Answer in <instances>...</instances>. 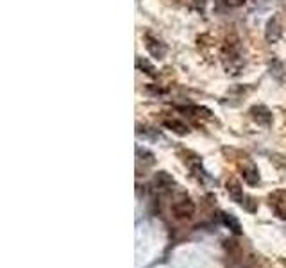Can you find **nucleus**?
Masks as SVG:
<instances>
[{
  "label": "nucleus",
  "instance_id": "obj_1",
  "mask_svg": "<svg viewBox=\"0 0 286 268\" xmlns=\"http://www.w3.org/2000/svg\"><path fill=\"white\" fill-rule=\"evenodd\" d=\"M172 215L177 220H192L195 215V202L190 197H179L172 202Z\"/></svg>",
  "mask_w": 286,
  "mask_h": 268
},
{
  "label": "nucleus",
  "instance_id": "obj_2",
  "mask_svg": "<svg viewBox=\"0 0 286 268\" xmlns=\"http://www.w3.org/2000/svg\"><path fill=\"white\" fill-rule=\"evenodd\" d=\"M268 206L272 207L274 215L281 220H286V190H276L268 195Z\"/></svg>",
  "mask_w": 286,
  "mask_h": 268
},
{
  "label": "nucleus",
  "instance_id": "obj_3",
  "mask_svg": "<svg viewBox=\"0 0 286 268\" xmlns=\"http://www.w3.org/2000/svg\"><path fill=\"white\" fill-rule=\"evenodd\" d=\"M250 116H252V120L258 125H263V127H268V125H272L274 122V116L272 113H270V109L265 108V106H254L252 109H250Z\"/></svg>",
  "mask_w": 286,
  "mask_h": 268
},
{
  "label": "nucleus",
  "instance_id": "obj_4",
  "mask_svg": "<svg viewBox=\"0 0 286 268\" xmlns=\"http://www.w3.org/2000/svg\"><path fill=\"white\" fill-rule=\"evenodd\" d=\"M145 47H147V50L150 52V56L158 57V59H163L164 54H166V47H164L160 39L152 38L150 34H147L145 36Z\"/></svg>",
  "mask_w": 286,
  "mask_h": 268
},
{
  "label": "nucleus",
  "instance_id": "obj_5",
  "mask_svg": "<svg viewBox=\"0 0 286 268\" xmlns=\"http://www.w3.org/2000/svg\"><path fill=\"white\" fill-rule=\"evenodd\" d=\"M225 190H227V193H229V197L233 198V200H236V202H244V188H242V184H240L238 179L235 177H229L227 181H225Z\"/></svg>",
  "mask_w": 286,
  "mask_h": 268
},
{
  "label": "nucleus",
  "instance_id": "obj_6",
  "mask_svg": "<svg viewBox=\"0 0 286 268\" xmlns=\"http://www.w3.org/2000/svg\"><path fill=\"white\" fill-rule=\"evenodd\" d=\"M281 34H283V27L281 24H279V18L274 16V18L268 20L267 29H265V38H267L268 43H274L281 38Z\"/></svg>",
  "mask_w": 286,
  "mask_h": 268
},
{
  "label": "nucleus",
  "instance_id": "obj_7",
  "mask_svg": "<svg viewBox=\"0 0 286 268\" xmlns=\"http://www.w3.org/2000/svg\"><path fill=\"white\" fill-rule=\"evenodd\" d=\"M152 184H154V188L158 190V191H168V190H172L175 181H174V177L168 175L166 172H158V174L154 175Z\"/></svg>",
  "mask_w": 286,
  "mask_h": 268
},
{
  "label": "nucleus",
  "instance_id": "obj_8",
  "mask_svg": "<svg viewBox=\"0 0 286 268\" xmlns=\"http://www.w3.org/2000/svg\"><path fill=\"white\" fill-rule=\"evenodd\" d=\"M242 175H244L245 183L250 184V186H256L259 183V172L256 168V165L250 163V161L245 166H242Z\"/></svg>",
  "mask_w": 286,
  "mask_h": 268
},
{
  "label": "nucleus",
  "instance_id": "obj_9",
  "mask_svg": "<svg viewBox=\"0 0 286 268\" xmlns=\"http://www.w3.org/2000/svg\"><path fill=\"white\" fill-rule=\"evenodd\" d=\"M270 74H272V77H276V79L281 82V80L285 79V66H283V63L274 61L272 65H270Z\"/></svg>",
  "mask_w": 286,
  "mask_h": 268
},
{
  "label": "nucleus",
  "instance_id": "obj_10",
  "mask_svg": "<svg viewBox=\"0 0 286 268\" xmlns=\"http://www.w3.org/2000/svg\"><path fill=\"white\" fill-rule=\"evenodd\" d=\"M222 217H224V224L227 227H229V229H233V232H235V234H242V227H240V224H238V220H236L235 217H231V215H222Z\"/></svg>",
  "mask_w": 286,
  "mask_h": 268
},
{
  "label": "nucleus",
  "instance_id": "obj_11",
  "mask_svg": "<svg viewBox=\"0 0 286 268\" xmlns=\"http://www.w3.org/2000/svg\"><path fill=\"white\" fill-rule=\"evenodd\" d=\"M164 125H166V127H170L172 131H175L177 134H186V132H188V127L184 125L183 122H179V120H166V122H164Z\"/></svg>",
  "mask_w": 286,
  "mask_h": 268
},
{
  "label": "nucleus",
  "instance_id": "obj_12",
  "mask_svg": "<svg viewBox=\"0 0 286 268\" xmlns=\"http://www.w3.org/2000/svg\"><path fill=\"white\" fill-rule=\"evenodd\" d=\"M136 65L140 66V68H145V70H147V74H149V76H154V74H156L154 66H152V65H149V63H147L145 59H141V57H138Z\"/></svg>",
  "mask_w": 286,
  "mask_h": 268
}]
</instances>
